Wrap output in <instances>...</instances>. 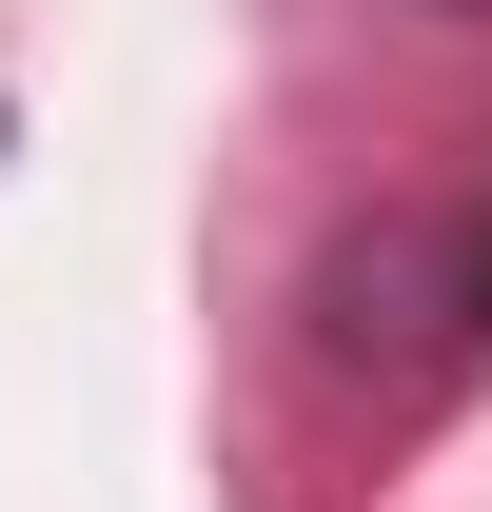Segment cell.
Returning a JSON list of instances; mask_svg holds the SVG:
<instances>
[{"mask_svg":"<svg viewBox=\"0 0 492 512\" xmlns=\"http://www.w3.org/2000/svg\"><path fill=\"white\" fill-rule=\"evenodd\" d=\"M473 20H492V0H473Z\"/></svg>","mask_w":492,"mask_h":512,"instance_id":"6da1fadb","label":"cell"}]
</instances>
